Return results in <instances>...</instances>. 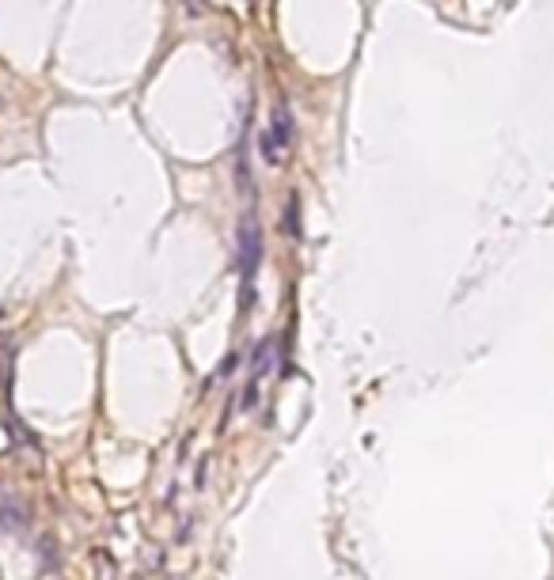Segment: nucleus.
I'll return each mask as SVG.
<instances>
[{"mask_svg":"<svg viewBox=\"0 0 554 580\" xmlns=\"http://www.w3.org/2000/svg\"><path fill=\"white\" fill-rule=\"evenodd\" d=\"M236 250H239V274L251 281V274L262 262V224L255 217H243L236 228Z\"/></svg>","mask_w":554,"mask_h":580,"instance_id":"1","label":"nucleus"},{"mask_svg":"<svg viewBox=\"0 0 554 580\" xmlns=\"http://www.w3.org/2000/svg\"><path fill=\"white\" fill-rule=\"evenodd\" d=\"M258 152H262V160H266L270 167H285V160H289V152H293V148L289 144H281V140L274 137V129H262L258 133Z\"/></svg>","mask_w":554,"mask_h":580,"instance_id":"2","label":"nucleus"},{"mask_svg":"<svg viewBox=\"0 0 554 580\" xmlns=\"http://www.w3.org/2000/svg\"><path fill=\"white\" fill-rule=\"evenodd\" d=\"M270 129H274V137L281 140V144H289V148L296 144V121H293V110H289L285 102H277V107H274V114H270Z\"/></svg>","mask_w":554,"mask_h":580,"instance_id":"3","label":"nucleus"},{"mask_svg":"<svg viewBox=\"0 0 554 580\" xmlns=\"http://www.w3.org/2000/svg\"><path fill=\"white\" fill-rule=\"evenodd\" d=\"M23 520H27V508L20 504V497L4 493V497H0V527L15 531V527H23Z\"/></svg>","mask_w":554,"mask_h":580,"instance_id":"4","label":"nucleus"},{"mask_svg":"<svg viewBox=\"0 0 554 580\" xmlns=\"http://www.w3.org/2000/svg\"><path fill=\"white\" fill-rule=\"evenodd\" d=\"M270 360H274V342H258L255 345V360H251V379H255V383L266 376Z\"/></svg>","mask_w":554,"mask_h":580,"instance_id":"5","label":"nucleus"},{"mask_svg":"<svg viewBox=\"0 0 554 580\" xmlns=\"http://www.w3.org/2000/svg\"><path fill=\"white\" fill-rule=\"evenodd\" d=\"M296 213H300V198L293 194V198L285 201V231H289V236H300V220H296Z\"/></svg>","mask_w":554,"mask_h":580,"instance_id":"6","label":"nucleus"},{"mask_svg":"<svg viewBox=\"0 0 554 580\" xmlns=\"http://www.w3.org/2000/svg\"><path fill=\"white\" fill-rule=\"evenodd\" d=\"M0 110H4V95H0Z\"/></svg>","mask_w":554,"mask_h":580,"instance_id":"7","label":"nucleus"}]
</instances>
